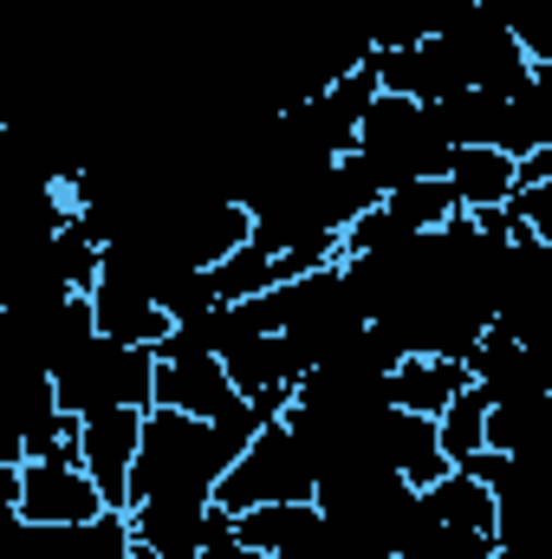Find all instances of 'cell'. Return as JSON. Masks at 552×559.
<instances>
[{
  "label": "cell",
  "mask_w": 552,
  "mask_h": 559,
  "mask_svg": "<svg viewBox=\"0 0 552 559\" xmlns=\"http://www.w3.org/2000/svg\"><path fill=\"white\" fill-rule=\"evenodd\" d=\"M261 404H241L235 417H189V411H149L143 417V449L131 468V508L143 501H215L228 468L248 455V442L267 429Z\"/></svg>",
  "instance_id": "cell-1"
},
{
  "label": "cell",
  "mask_w": 552,
  "mask_h": 559,
  "mask_svg": "<svg viewBox=\"0 0 552 559\" xmlns=\"http://www.w3.org/2000/svg\"><path fill=\"white\" fill-rule=\"evenodd\" d=\"M358 156L371 163V176H377V182H384V195H391V189H404V182L448 176L455 143H448V131H442V111H435V105H416V98L384 92V98L364 111Z\"/></svg>",
  "instance_id": "cell-2"
},
{
  "label": "cell",
  "mask_w": 552,
  "mask_h": 559,
  "mask_svg": "<svg viewBox=\"0 0 552 559\" xmlns=\"http://www.w3.org/2000/svg\"><path fill=\"white\" fill-rule=\"evenodd\" d=\"M319 462H312V449L299 442V429L279 417L267 423L254 442H248V455L228 468V481L215 488V501L228 508V514H254V508H292V501H319Z\"/></svg>",
  "instance_id": "cell-3"
},
{
  "label": "cell",
  "mask_w": 552,
  "mask_h": 559,
  "mask_svg": "<svg viewBox=\"0 0 552 559\" xmlns=\"http://www.w3.org/2000/svg\"><path fill=\"white\" fill-rule=\"evenodd\" d=\"M59 404L72 417H98V411H156V352L149 345H118V338H92L72 365L52 371Z\"/></svg>",
  "instance_id": "cell-4"
},
{
  "label": "cell",
  "mask_w": 552,
  "mask_h": 559,
  "mask_svg": "<svg viewBox=\"0 0 552 559\" xmlns=\"http://www.w3.org/2000/svg\"><path fill=\"white\" fill-rule=\"evenodd\" d=\"M156 404L189 411V417H235L248 397L235 391L221 352L202 338V325H176L156 352Z\"/></svg>",
  "instance_id": "cell-5"
},
{
  "label": "cell",
  "mask_w": 552,
  "mask_h": 559,
  "mask_svg": "<svg viewBox=\"0 0 552 559\" xmlns=\"http://www.w3.org/2000/svg\"><path fill=\"white\" fill-rule=\"evenodd\" d=\"M442 39H448V52L461 59V72H468V92H494V98H520L527 92V79H533V59H527V46H520V33L494 13V7H481V0H468L448 26H442Z\"/></svg>",
  "instance_id": "cell-6"
},
{
  "label": "cell",
  "mask_w": 552,
  "mask_h": 559,
  "mask_svg": "<svg viewBox=\"0 0 552 559\" xmlns=\"http://www.w3.org/2000/svg\"><path fill=\"white\" fill-rule=\"evenodd\" d=\"M416 495H422V488L404 481L397 468H345V475H325V481H319L325 521H338L345 534H358V540H371V547H384V554H391L404 514L416 508Z\"/></svg>",
  "instance_id": "cell-7"
},
{
  "label": "cell",
  "mask_w": 552,
  "mask_h": 559,
  "mask_svg": "<svg viewBox=\"0 0 552 559\" xmlns=\"http://www.w3.org/2000/svg\"><path fill=\"white\" fill-rule=\"evenodd\" d=\"M0 559H137L131 508H105L85 527H39L20 508H0Z\"/></svg>",
  "instance_id": "cell-8"
},
{
  "label": "cell",
  "mask_w": 552,
  "mask_h": 559,
  "mask_svg": "<svg viewBox=\"0 0 552 559\" xmlns=\"http://www.w3.org/2000/svg\"><path fill=\"white\" fill-rule=\"evenodd\" d=\"M26 521H39V527H85V521H98L111 501H105V488L85 475V462L79 455H52V462H20V501H13Z\"/></svg>",
  "instance_id": "cell-9"
},
{
  "label": "cell",
  "mask_w": 552,
  "mask_h": 559,
  "mask_svg": "<svg viewBox=\"0 0 552 559\" xmlns=\"http://www.w3.org/2000/svg\"><path fill=\"white\" fill-rule=\"evenodd\" d=\"M468 371H475V384H481L494 404L547 397V391H552V332H547V338H514V332L488 325V338L475 345Z\"/></svg>",
  "instance_id": "cell-10"
},
{
  "label": "cell",
  "mask_w": 552,
  "mask_h": 559,
  "mask_svg": "<svg viewBox=\"0 0 552 559\" xmlns=\"http://www.w3.org/2000/svg\"><path fill=\"white\" fill-rule=\"evenodd\" d=\"M131 534L163 559H202L221 534H235V514L221 501H143L131 508Z\"/></svg>",
  "instance_id": "cell-11"
},
{
  "label": "cell",
  "mask_w": 552,
  "mask_h": 559,
  "mask_svg": "<svg viewBox=\"0 0 552 559\" xmlns=\"http://www.w3.org/2000/svg\"><path fill=\"white\" fill-rule=\"evenodd\" d=\"M371 66L384 79V92L416 98V105H448L455 92H468V72H461V59L448 52L442 33H429L416 46H371Z\"/></svg>",
  "instance_id": "cell-12"
},
{
  "label": "cell",
  "mask_w": 552,
  "mask_h": 559,
  "mask_svg": "<svg viewBox=\"0 0 552 559\" xmlns=\"http://www.w3.org/2000/svg\"><path fill=\"white\" fill-rule=\"evenodd\" d=\"M143 417L149 411H98L79 429V462L105 488L111 508H131V468H137V449H143Z\"/></svg>",
  "instance_id": "cell-13"
},
{
  "label": "cell",
  "mask_w": 552,
  "mask_h": 559,
  "mask_svg": "<svg viewBox=\"0 0 552 559\" xmlns=\"http://www.w3.org/2000/svg\"><path fill=\"white\" fill-rule=\"evenodd\" d=\"M371 455H377V468H397L404 481L416 488H435L455 462H448V449H442V423L435 417H416V411H384L377 429H371Z\"/></svg>",
  "instance_id": "cell-14"
},
{
  "label": "cell",
  "mask_w": 552,
  "mask_h": 559,
  "mask_svg": "<svg viewBox=\"0 0 552 559\" xmlns=\"http://www.w3.org/2000/svg\"><path fill=\"white\" fill-rule=\"evenodd\" d=\"M92 312H98V332L118 338V345H149V352H163V338L176 332V319H169L143 286H124V280H98V286H92Z\"/></svg>",
  "instance_id": "cell-15"
},
{
  "label": "cell",
  "mask_w": 552,
  "mask_h": 559,
  "mask_svg": "<svg viewBox=\"0 0 552 559\" xmlns=\"http://www.w3.org/2000/svg\"><path fill=\"white\" fill-rule=\"evenodd\" d=\"M468 384H475V371L461 358H404L391 371V404L416 411V417H442Z\"/></svg>",
  "instance_id": "cell-16"
},
{
  "label": "cell",
  "mask_w": 552,
  "mask_h": 559,
  "mask_svg": "<svg viewBox=\"0 0 552 559\" xmlns=\"http://www.w3.org/2000/svg\"><path fill=\"white\" fill-rule=\"evenodd\" d=\"M448 182H455V195H461V215L507 209V202L520 195V156H507V150H455Z\"/></svg>",
  "instance_id": "cell-17"
},
{
  "label": "cell",
  "mask_w": 552,
  "mask_h": 559,
  "mask_svg": "<svg viewBox=\"0 0 552 559\" xmlns=\"http://www.w3.org/2000/svg\"><path fill=\"white\" fill-rule=\"evenodd\" d=\"M235 534L254 540L261 554L274 559H305L312 540L325 534V508L319 501H292V508H254V514H235Z\"/></svg>",
  "instance_id": "cell-18"
},
{
  "label": "cell",
  "mask_w": 552,
  "mask_h": 559,
  "mask_svg": "<svg viewBox=\"0 0 552 559\" xmlns=\"http://www.w3.org/2000/svg\"><path fill=\"white\" fill-rule=\"evenodd\" d=\"M442 111V131L455 150H507V98L494 92H455Z\"/></svg>",
  "instance_id": "cell-19"
},
{
  "label": "cell",
  "mask_w": 552,
  "mask_h": 559,
  "mask_svg": "<svg viewBox=\"0 0 552 559\" xmlns=\"http://www.w3.org/2000/svg\"><path fill=\"white\" fill-rule=\"evenodd\" d=\"M488 449H501V455H547L552 449V391L547 397L494 404V417H488Z\"/></svg>",
  "instance_id": "cell-20"
},
{
  "label": "cell",
  "mask_w": 552,
  "mask_h": 559,
  "mask_svg": "<svg viewBox=\"0 0 552 559\" xmlns=\"http://www.w3.org/2000/svg\"><path fill=\"white\" fill-rule=\"evenodd\" d=\"M384 215H391L397 228H410V235H435V228H448V222L461 215V195H455L448 176H429V182L391 189V195H384Z\"/></svg>",
  "instance_id": "cell-21"
},
{
  "label": "cell",
  "mask_w": 552,
  "mask_h": 559,
  "mask_svg": "<svg viewBox=\"0 0 552 559\" xmlns=\"http://www.w3.org/2000/svg\"><path fill=\"white\" fill-rule=\"evenodd\" d=\"M547 143H552V59L533 66L520 98H507V156H533Z\"/></svg>",
  "instance_id": "cell-22"
},
{
  "label": "cell",
  "mask_w": 552,
  "mask_h": 559,
  "mask_svg": "<svg viewBox=\"0 0 552 559\" xmlns=\"http://www.w3.org/2000/svg\"><path fill=\"white\" fill-rule=\"evenodd\" d=\"M488 417H494V397H488L481 384H468V391L435 417V423H442V449H448V462H455V468H468V462L488 449Z\"/></svg>",
  "instance_id": "cell-23"
},
{
  "label": "cell",
  "mask_w": 552,
  "mask_h": 559,
  "mask_svg": "<svg viewBox=\"0 0 552 559\" xmlns=\"http://www.w3.org/2000/svg\"><path fill=\"white\" fill-rule=\"evenodd\" d=\"M215 286H221V299L235 306V299H254V293H267V286H279V261L267 254V248H241V254H228L221 267H215Z\"/></svg>",
  "instance_id": "cell-24"
},
{
  "label": "cell",
  "mask_w": 552,
  "mask_h": 559,
  "mask_svg": "<svg viewBox=\"0 0 552 559\" xmlns=\"http://www.w3.org/2000/svg\"><path fill=\"white\" fill-rule=\"evenodd\" d=\"M507 209H514V222H520V228H533L540 241H552V176H547V182H527Z\"/></svg>",
  "instance_id": "cell-25"
},
{
  "label": "cell",
  "mask_w": 552,
  "mask_h": 559,
  "mask_svg": "<svg viewBox=\"0 0 552 559\" xmlns=\"http://www.w3.org/2000/svg\"><path fill=\"white\" fill-rule=\"evenodd\" d=\"M202 559H274V554H261V547H254V540H241V534H221Z\"/></svg>",
  "instance_id": "cell-26"
},
{
  "label": "cell",
  "mask_w": 552,
  "mask_h": 559,
  "mask_svg": "<svg viewBox=\"0 0 552 559\" xmlns=\"http://www.w3.org/2000/svg\"><path fill=\"white\" fill-rule=\"evenodd\" d=\"M494 559H552L547 547H494Z\"/></svg>",
  "instance_id": "cell-27"
},
{
  "label": "cell",
  "mask_w": 552,
  "mask_h": 559,
  "mask_svg": "<svg viewBox=\"0 0 552 559\" xmlns=\"http://www.w3.org/2000/svg\"><path fill=\"white\" fill-rule=\"evenodd\" d=\"M137 559H163V554H149V547H137Z\"/></svg>",
  "instance_id": "cell-28"
}]
</instances>
